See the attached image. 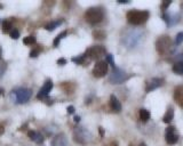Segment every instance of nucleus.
Wrapping results in <instances>:
<instances>
[{"label":"nucleus","instance_id":"3","mask_svg":"<svg viewBox=\"0 0 183 146\" xmlns=\"http://www.w3.org/2000/svg\"><path fill=\"white\" fill-rule=\"evenodd\" d=\"M103 10L99 7H92L85 13V20L89 24H99L103 20Z\"/></svg>","mask_w":183,"mask_h":146},{"label":"nucleus","instance_id":"25","mask_svg":"<svg viewBox=\"0 0 183 146\" xmlns=\"http://www.w3.org/2000/svg\"><path fill=\"white\" fill-rule=\"evenodd\" d=\"M3 31L5 32V33L12 31V23H10L9 21H5V22H3Z\"/></svg>","mask_w":183,"mask_h":146},{"label":"nucleus","instance_id":"28","mask_svg":"<svg viewBox=\"0 0 183 146\" xmlns=\"http://www.w3.org/2000/svg\"><path fill=\"white\" fill-rule=\"evenodd\" d=\"M6 69H7V64L5 62L0 61V78L3 75V73L6 72Z\"/></svg>","mask_w":183,"mask_h":146},{"label":"nucleus","instance_id":"4","mask_svg":"<svg viewBox=\"0 0 183 146\" xmlns=\"http://www.w3.org/2000/svg\"><path fill=\"white\" fill-rule=\"evenodd\" d=\"M172 39L168 36H161L160 38H158V40L156 41V48L157 51L160 55H167L172 49Z\"/></svg>","mask_w":183,"mask_h":146},{"label":"nucleus","instance_id":"22","mask_svg":"<svg viewBox=\"0 0 183 146\" xmlns=\"http://www.w3.org/2000/svg\"><path fill=\"white\" fill-rule=\"evenodd\" d=\"M87 57L88 56H87L86 53H85L84 55H81V56H79V57H73L72 62H74V63H77V64H83V65H85V62H86Z\"/></svg>","mask_w":183,"mask_h":146},{"label":"nucleus","instance_id":"16","mask_svg":"<svg viewBox=\"0 0 183 146\" xmlns=\"http://www.w3.org/2000/svg\"><path fill=\"white\" fill-rule=\"evenodd\" d=\"M52 146H68V140L67 137L64 136L63 134L57 135L52 142Z\"/></svg>","mask_w":183,"mask_h":146},{"label":"nucleus","instance_id":"18","mask_svg":"<svg viewBox=\"0 0 183 146\" xmlns=\"http://www.w3.org/2000/svg\"><path fill=\"white\" fill-rule=\"evenodd\" d=\"M173 118H174V110L172 107H170V109L167 110V112L165 113V115L163 118V121L165 123H170L173 120Z\"/></svg>","mask_w":183,"mask_h":146},{"label":"nucleus","instance_id":"20","mask_svg":"<svg viewBox=\"0 0 183 146\" xmlns=\"http://www.w3.org/2000/svg\"><path fill=\"white\" fill-rule=\"evenodd\" d=\"M173 72L176 73V74H180V75H183V62H177L173 65Z\"/></svg>","mask_w":183,"mask_h":146},{"label":"nucleus","instance_id":"33","mask_svg":"<svg viewBox=\"0 0 183 146\" xmlns=\"http://www.w3.org/2000/svg\"><path fill=\"white\" fill-rule=\"evenodd\" d=\"M57 64L64 65V64H67V60H65V58H60V60H57Z\"/></svg>","mask_w":183,"mask_h":146},{"label":"nucleus","instance_id":"21","mask_svg":"<svg viewBox=\"0 0 183 146\" xmlns=\"http://www.w3.org/2000/svg\"><path fill=\"white\" fill-rule=\"evenodd\" d=\"M140 119L142 122H146L150 119V112L145 109L140 110Z\"/></svg>","mask_w":183,"mask_h":146},{"label":"nucleus","instance_id":"35","mask_svg":"<svg viewBox=\"0 0 183 146\" xmlns=\"http://www.w3.org/2000/svg\"><path fill=\"white\" fill-rule=\"evenodd\" d=\"M99 131H100L101 137H103V136H104V129L102 128V127H100V128H99Z\"/></svg>","mask_w":183,"mask_h":146},{"label":"nucleus","instance_id":"32","mask_svg":"<svg viewBox=\"0 0 183 146\" xmlns=\"http://www.w3.org/2000/svg\"><path fill=\"white\" fill-rule=\"evenodd\" d=\"M170 1H164L163 3H161V9L163 10H166L168 7H170Z\"/></svg>","mask_w":183,"mask_h":146},{"label":"nucleus","instance_id":"8","mask_svg":"<svg viewBox=\"0 0 183 146\" xmlns=\"http://www.w3.org/2000/svg\"><path fill=\"white\" fill-rule=\"evenodd\" d=\"M86 55L89 60H95L99 62L101 60V57H103V55H105V48L103 46H99V45L93 46L87 49Z\"/></svg>","mask_w":183,"mask_h":146},{"label":"nucleus","instance_id":"36","mask_svg":"<svg viewBox=\"0 0 183 146\" xmlns=\"http://www.w3.org/2000/svg\"><path fill=\"white\" fill-rule=\"evenodd\" d=\"M107 146H118V144H117L116 142H111V143H109Z\"/></svg>","mask_w":183,"mask_h":146},{"label":"nucleus","instance_id":"1","mask_svg":"<svg viewBox=\"0 0 183 146\" xmlns=\"http://www.w3.org/2000/svg\"><path fill=\"white\" fill-rule=\"evenodd\" d=\"M144 38L143 31L141 30H127L121 36V42L126 48H135L142 42V40Z\"/></svg>","mask_w":183,"mask_h":146},{"label":"nucleus","instance_id":"37","mask_svg":"<svg viewBox=\"0 0 183 146\" xmlns=\"http://www.w3.org/2000/svg\"><path fill=\"white\" fill-rule=\"evenodd\" d=\"M73 120H74V122H79V121H80V116L76 115V116H74V119H73Z\"/></svg>","mask_w":183,"mask_h":146},{"label":"nucleus","instance_id":"6","mask_svg":"<svg viewBox=\"0 0 183 146\" xmlns=\"http://www.w3.org/2000/svg\"><path fill=\"white\" fill-rule=\"evenodd\" d=\"M128 78H130V75L125 71L119 69V67H114L112 72H111V74H110L109 80L112 85H119V83L125 82Z\"/></svg>","mask_w":183,"mask_h":146},{"label":"nucleus","instance_id":"31","mask_svg":"<svg viewBox=\"0 0 183 146\" xmlns=\"http://www.w3.org/2000/svg\"><path fill=\"white\" fill-rule=\"evenodd\" d=\"M39 53H40V49L39 48H36V49H33L30 53V57H37L39 55Z\"/></svg>","mask_w":183,"mask_h":146},{"label":"nucleus","instance_id":"15","mask_svg":"<svg viewBox=\"0 0 183 146\" xmlns=\"http://www.w3.org/2000/svg\"><path fill=\"white\" fill-rule=\"evenodd\" d=\"M163 20L166 22L168 27H170V25H174V24H176L177 22H179V15H173V14L165 13L163 15Z\"/></svg>","mask_w":183,"mask_h":146},{"label":"nucleus","instance_id":"13","mask_svg":"<svg viewBox=\"0 0 183 146\" xmlns=\"http://www.w3.org/2000/svg\"><path fill=\"white\" fill-rule=\"evenodd\" d=\"M174 100L181 107H183V86H179L174 90Z\"/></svg>","mask_w":183,"mask_h":146},{"label":"nucleus","instance_id":"38","mask_svg":"<svg viewBox=\"0 0 183 146\" xmlns=\"http://www.w3.org/2000/svg\"><path fill=\"white\" fill-rule=\"evenodd\" d=\"M1 134H3V127L0 126V135H1Z\"/></svg>","mask_w":183,"mask_h":146},{"label":"nucleus","instance_id":"26","mask_svg":"<svg viewBox=\"0 0 183 146\" xmlns=\"http://www.w3.org/2000/svg\"><path fill=\"white\" fill-rule=\"evenodd\" d=\"M93 36L95 39H104L105 38V33H104L103 31H94Z\"/></svg>","mask_w":183,"mask_h":146},{"label":"nucleus","instance_id":"34","mask_svg":"<svg viewBox=\"0 0 183 146\" xmlns=\"http://www.w3.org/2000/svg\"><path fill=\"white\" fill-rule=\"evenodd\" d=\"M73 112H74V107L71 106V105H70V106L68 107V113H70V114H72Z\"/></svg>","mask_w":183,"mask_h":146},{"label":"nucleus","instance_id":"10","mask_svg":"<svg viewBox=\"0 0 183 146\" xmlns=\"http://www.w3.org/2000/svg\"><path fill=\"white\" fill-rule=\"evenodd\" d=\"M164 85V79L161 78H152L146 81V86H145V91L146 93H150L152 90L159 88Z\"/></svg>","mask_w":183,"mask_h":146},{"label":"nucleus","instance_id":"14","mask_svg":"<svg viewBox=\"0 0 183 146\" xmlns=\"http://www.w3.org/2000/svg\"><path fill=\"white\" fill-rule=\"evenodd\" d=\"M110 107H111V110H112L113 112H116V113L121 111V104H120L119 100H118L114 95H111V96H110Z\"/></svg>","mask_w":183,"mask_h":146},{"label":"nucleus","instance_id":"41","mask_svg":"<svg viewBox=\"0 0 183 146\" xmlns=\"http://www.w3.org/2000/svg\"><path fill=\"white\" fill-rule=\"evenodd\" d=\"M0 61H1V47H0Z\"/></svg>","mask_w":183,"mask_h":146},{"label":"nucleus","instance_id":"12","mask_svg":"<svg viewBox=\"0 0 183 146\" xmlns=\"http://www.w3.org/2000/svg\"><path fill=\"white\" fill-rule=\"evenodd\" d=\"M52 89H53V82H52V80L50 79H48L46 82H45V85L41 87V89L39 90V93H38L37 97H38L39 100L45 98V97H47L48 95H49V93L52 91Z\"/></svg>","mask_w":183,"mask_h":146},{"label":"nucleus","instance_id":"40","mask_svg":"<svg viewBox=\"0 0 183 146\" xmlns=\"http://www.w3.org/2000/svg\"><path fill=\"white\" fill-rule=\"evenodd\" d=\"M139 146H146V145H145V143H141V144H140V145H139Z\"/></svg>","mask_w":183,"mask_h":146},{"label":"nucleus","instance_id":"23","mask_svg":"<svg viewBox=\"0 0 183 146\" xmlns=\"http://www.w3.org/2000/svg\"><path fill=\"white\" fill-rule=\"evenodd\" d=\"M23 43L24 45H28V46H30V45H33L36 43V38L33 36H25L23 39Z\"/></svg>","mask_w":183,"mask_h":146},{"label":"nucleus","instance_id":"39","mask_svg":"<svg viewBox=\"0 0 183 146\" xmlns=\"http://www.w3.org/2000/svg\"><path fill=\"white\" fill-rule=\"evenodd\" d=\"M3 90L1 89V88H0V96H1V95H3Z\"/></svg>","mask_w":183,"mask_h":146},{"label":"nucleus","instance_id":"17","mask_svg":"<svg viewBox=\"0 0 183 146\" xmlns=\"http://www.w3.org/2000/svg\"><path fill=\"white\" fill-rule=\"evenodd\" d=\"M28 135H29V137H30V139L33 140L34 143H37V144H43V137L41 136V135H40L39 133H37V131H33V130H30Z\"/></svg>","mask_w":183,"mask_h":146},{"label":"nucleus","instance_id":"2","mask_svg":"<svg viewBox=\"0 0 183 146\" xmlns=\"http://www.w3.org/2000/svg\"><path fill=\"white\" fill-rule=\"evenodd\" d=\"M150 16L148 10H130L127 13V22L133 25H141L145 23Z\"/></svg>","mask_w":183,"mask_h":146},{"label":"nucleus","instance_id":"5","mask_svg":"<svg viewBox=\"0 0 183 146\" xmlns=\"http://www.w3.org/2000/svg\"><path fill=\"white\" fill-rule=\"evenodd\" d=\"M73 139L78 144L87 145L92 140V135L87 129H85L83 127H78L73 131Z\"/></svg>","mask_w":183,"mask_h":146},{"label":"nucleus","instance_id":"27","mask_svg":"<svg viewBox=\"0 0 183 146\" xmlns=\"http://www.w3.org/2000/svg\"><path fill=\"white\" fill-rule=\"evenodd\" d=\"M107 63H109L113 69L116 67V65H114V60H113V56L111 55V54H108L107 55Z\"/></svg>","mask_w":183,"mask_h":146},{"label":"nucleus","instance_id":"29","mask_svg":"<svg viewBox=\"0 0 183 146\" xmlns=\"http://www.w3.org/2000/svg\"><path fill=\"white\" fill-rule=\"evenodd\" d=\"M18 36H20V32H18V30L13 29V30L10 31V38H12V39H18Z\"/></svg>","mask_w":183,"mask_h":146},{"label":"nucleus","instance_id":"24","mask_svg":"<svg viewBox=\"0 0 183 146\" xmlns=\"http://www.w3.org/2000/svg\"><path fill=\"white\" fill-rule=\"evenodd\" d=\"M67 34H68L67 31H63L62 33L58 34V36H57L56 38H55V40H54V46H55V47L58 46V43H60V41H61L62 39H63V38H64L65 36H67Z\"/></svg>","mask_w":183,"mask_h":146},{"label":"nucleus","instance_id":"11","mask_svg":"<svg viewBox=\"0 0 183 146\" xmlns=\"http://www.w3.org/2000/svg\"><path fill=\"white\" fill-rule=\"evenodd\" d=\"M165 137H166V142L170 145H173L179 140V135H177L176 130L174 127H168L165 133Z\"/></svg>","mask_w":183,"mask_h":146},{"label":"nucleus","instance_id":"7","mask_svg":"<svg viewBox=\"0 0 183 146\" xmlns=\"http://www.w3.org/2000/svg\"><path fill=\"white\" fill-rule=\"evenodd\" d=\"M13 95L15 96L16 103L24 104L30 100L31 95H32V91H31V89H28V88H20V89L14 90Z\"/></svg>","mask_w":183,"mask_h":146},{"label":"nucleus","instance_id":"30","mask_svg":"<svg viewBox=\"0 0 183 146\" xmlns=\"http://www.w3.org/2000/svg\"><path fill=\"white\" fill-rule=\"evenodd\" d=\"M183 42V32H179L176 34V38H175V43L176 45H180Z\"/></svg>","mask_w":183,"mask_h":146},{"label":"nucleus","instance_id":"19","mask_svg":"<svg viewBox=\"0 0 183 146\" xmlns=\"http://www.w3.org/2000/svg\"><path fill=\"white\" fill-rule=\"evenodd\" d=\"M62 23H63V21H62V20L54 21V22H50V23L47 24L46 27H45V29H46L47 31H54L57 27H60Z\"/></svg>","mask_w":183,"mask_h":146},{"label":"nucleus","instance_id":"9","mask_svg":"<svg viewBox=\"0 0 183 146\" xmlns=\"http://www.w3.org/2000/svg\"><path fill=\"white\" fill-rule=\"evenodd\" d=\"M108 70H109V67H108L107 62L105 61H99L93 69V75L95 78H103L108 73Z\"/></svg>","mask_w":183,"mask_h":146}]
</instances>
